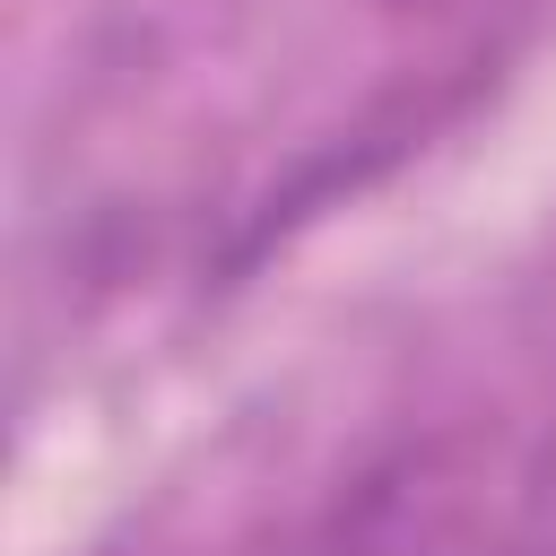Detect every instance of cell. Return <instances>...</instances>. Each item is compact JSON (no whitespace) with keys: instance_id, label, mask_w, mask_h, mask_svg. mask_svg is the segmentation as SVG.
Instances as JSON below:
<instances>
[{"instance_id":"6da1fadb","label":"cell","mask_w":556,"mask_h":556,"mask_svg":"<svg viewBox=\"0 0 556 556\" xmlns=\"http://www.w3.org/2000/svg\"><path fill=\"white\" fill-rule=\"evenodd\" d=\"M400 9H452V0H400Z\"/></svg>"}]
</instances>
